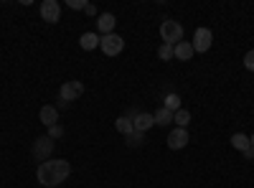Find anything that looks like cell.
I'll return each instance as SVG.
<instances>
[{
    "label": "cell",
    "instance_id": "5",
    "mask_svg": "<svg viewBox=\"0 0 254 188\" xmlns=\"http://www.w3.org/2000/svg\"><path fill=\"white\" fill-rule=\"evenodd\" d=\"M211 44H214V33H211L208 28H198L193 33V41H190V46H193V51L198 54H206L211 49Z\"/></svg>",
    "mask_w": 254,
    "mask_h": 188
},
{
    "label": "cell",
    "instance_id": "1",
    "mask_svg": "<svg viewBox=\"0 0 254 188\" xmlns=\"http://www.w3.org/2000/svg\"><path fill=\"white\" fill-rule=\"evenodd\" d=\"M71 173V163L69 160H46V163H38V183L46 186V188H54L59 183H64Z\"/></svg>",
    "mask_w": 254,
    "mask_h": 188
},
{
    "label": "cell",
    "instance_id": "10",
    "mask_svg": "<svg viewBox=\"0 0 254 188\" xmlns=\"http://www.w3.org/2000/svg\"><path fill=\"white\" fill-rule=\"evenodd\" d=\"M115 23H117V18L112 13H102L97 18V28L102 31V36H107V33H115Z\"/></svg>",
    "mask_w": 254,
    "mask_h": 188
},
{
    "label": "cell",
    "instance_id": "7",
    "mask_svg": "<svg viewBox=\"0 0 254 188\" xmlns=\"http://www.w3.org/2000/svg\"><path fill=\"white\" fill-rule=\"evenodd\" d=\"M41 18H44L46 23H59L61 5L56 3V0H44V3H41Z\"/></svg>",
    "mask_w": 254,
    "mask_h": 188
},
{
    "label": "cell",
    "instance_id": "13",
    "mask_svg": "<svg viewBox=\"0 0 254 188\" xmlns=\"http://www.w3.org/2000/svg\"><path fill=\"white\" fill-rule=\"evenodd\" d=\"M115 127H117V132H122L125 137L135 132V125H132V120H130V117H125V115H122V117H117Z\"/></svg>",
    "mask_w": 254,
    "mask_h": 188
},
{
    "label": "cell",
    "instance_id": "2",
    "mask_svg": "<svg viewBox=\"0 0 254 188\" xmlns=\"http://www.w3.org/2000/svg\"><path fill=\"white\" fill-rule=\"evenodd\" d=\"M160 36H163V44H171V46H176V44H181L183 41V26L178 23V20H163L160 23Z\"/></svg>",
    "mask_w": 254,
    "mask_h": 188
},
{
    "label": "cell",
    "instance_id": "14",
    "mask_svg": "<svg viewBox=\"0 0 254 188\" xmlns=\"http://www.w3.org/2000/svg\"><path fill=\"white\" fill-rule=\"evenodd\" d=\"M79 46H81L84 51L97 49V46H99V36H97V33H84V36L79 38Z\"/></svg>",
    "mask_w": 254,
    "mask_h": 188
},
{
    "label": "cell",
    "instance_id": "20",
    "mask_svg": "<svg viewBox=\"0 0 254 188\" xmlns=\"http://www.w3.org/2000/svg\"><path fill=\"white\" fill-rule=\"evenodd\" d=\"M125 140H127L130 148H140V145H142V132H132V135H127Z\"/></svg>",
    "mask_w": 254,
    "mask_h": 188
},
{
    "label": "cell",
    "instance_id": "18",
    "mask_svg": "<svg viewBox=\"0 0 254 188\" xmlns=\"http://www.w3.org/2000/svg\"><path fill=\"white\" fill-rule=\"evenodd\" d=\"M163 107L171 110V112H178V110H181V97H178V94H168V97L163 99Z\"/></svg>",
    "mask_w": 254,
    "mask_h": 188
},
{
    "label": "cell",
    "instance_id": "22",
    "mask_svg": "<svg viewBox=\"0 0 254 188\" xmlns=\"http://www.w3.org/2000/svg\"><path fill=\"white\" fill-rule=\"evenodd\" d=\"M66 5L74 8V10H84V8H87V3H84V0H66Z\"/></svg>",
    "mask_w": 254,
    "mask_h": 188
},
{
    "label": "cell",
    "instance_id": "4",
    "mask_svg": "<svg viewBox=\"0 0 254 188\" xmlns=\"http://www.w3.org/2000/svg\"><path fill=\"white\" fill-rule=\"evenodd\" d=\"M51 153H54V140H51L49 135L38 137V140L33 142V158H36L38 163H46V160H51Z\"/></svg>",
    "mask_w": 254,
    "mask_h": 188
},
{
    "label": "cell",
    "instance_id": "23",
    "mask_svg": "<svg viewBox=\"0 0 254 188\" xmlns=\"http://www.w3.org/2000/svg\"><path fill=\"white\" fill-rule=\"evenodd\" d=\"M244 66H247L249 71H254V51H247V56H244Z\"/></svg>",
    "mask_w": 254,
    "mask_h": 188
},
{
    "label": "cell",
    "instance_id": "11",
    "mask_svg": "<svg viewBox=\"0 0 254 188\" xmlns=\"http://www.w3.org/2000/svg\"><path fill=\"white\" fill-rule=\"evenodd\" d=\"M38 117H41V122H44L46 127H54V125H59V110H56V107H51V104L41 107Z\"/></svg>",
    "mask_w": 254,
    "mask_h": 188
},
{
    "label": "cell",
    "instance_id": "26",
    "mask_svg": "<svg viewBox=\"0 0 254 188\" xmlns=\"http://www.w3.org/2000/svg\"><path fill=\"white\" fill-rule=\"evenodd\" d=\"M249 145H252V148H254V135H252V137H249Z\"/></svg>",
    "mask_w": 254,
    "mask_h": 188
},
{
    "label": "cell",
    "instance_id": "16",
    "mask_svg": "<svg viewBox=\"0 0 254 188\" xmlns=\"http://www.w3.org/2000/svg\"><path fill=\"white\" fill-rule=\"evenodd\" d=\"M231 148H237V150H249L252 148V145H249V137L247 135H242V132H234V135H231Z\"/></svg>",
    "mask_w": 254,
    "mask_h": 188
},
{
    "label": "cell",
    "instance_id": "3",
    "mask_svg": "<svg viewBox=\"0 0 254 188\" xmlns=\"http://www.w3.org/2000/svg\"><path fill=\"white\" fill-rule=\"evenodd\" d=\"M99 49L104 51V56H117V54H122V49H125V41H122V36H117V33H107V36L99 38Z\"/></svg>",
    "mask_w": 254,
    "mask_h": 188
},
{
    "label": "cell",
    "instance_id": "17",
    "mask_svg": "<svg viewBox=\"0 0 254 188\" xmlns=\"http://www.w3.org/2000/svg\"><path fill=\"white\" fill-rule=\"evenodd\" d=\"M173 122L178 125V127H188V122H190V112L181 107L178 112H173Z\"/></svg>",
    "mask_w": 254,
    "mask_h": 188
},
{
    "label": "cell",
    "instance_id": "24",
    "mask_svg": "<svg viewBox=\"0 0 254 188\" xmlns=\"http://www.w3.org/2000/svg\"><path fill=\"white\" fill-rule=\"evenodd\" d=\"M84 10H87V15H97V8L92 3H87V8H84Z\"/></svg>",
    "mask_w": 254,
    "mask_h": 188
},
{
    "label": "cell",
    "instance_id": "12",
    "mask_svg": "<svg viewBox=\"0 0 254 188\" xmlns=\"http://www.w3.org/2000/svg\"><path fill=\"white\" fill-rule=\"evenodd\" d=\"M173 49H176V59H178V61H190V56L196 54L193 46H190L188 41H181V44H176Z\"/></svg>",
    "mask_w": 254,
    "mask_h": 188
},
{
    "label": "cell",
    "instance_id": "19",
    "mask_svg": "<svg viewBox=\"0 0 254 188\" xmlns=\"http://www.w3.org/2000/svg\"><path fill=\"white\" fill-rule=\"evenodd\" d=\"M158 56H160V61H171V59H176V49L171 44H163L158 49Z\"/></svg>",
    "mask_w": 254,
    "mask_h": 188
},
{
    "label": "cell",
    "instance_id": "6",
    "mask_svg": "<svg viewBox=\"0 0 254 188\" xmlns=\"http://www.w3.org/2000/svg\"><path fill=\"white\" fill-rule=\"evenodd\" d=\"M84 94V84L81 81H64V87H61V92H59V97L64 99V102H74V99H79Z\"/></svg>",
    "mask_w": 254,
    "mask_h": 188
},
{
    "label": "cell",
    "instance_id": "8",
    "mask_svg": "<svg viewBox=\"0 0 254 188\" xmlns=\"http://www.w3.org/2000/svg\"><path fill=\"white\" fill-rule=\"evenodd\" d=\"M188 145V130L186 127H176L171 135H168V148L171 150H181Z\"/></svg>",
    "mask_w": 254,
    "mask_h": 188
},
{
    "label": "cell",
    "instance_id": "21",
    "mask_svg": "<svg viewBox=\"0 0 254 188\" xmlns=\"http://www.w3.org/2000/svg\"><path fill=\"white\" fill-rule=\"evenodd\" d=\"M61 135H64L61 125H54V127H49V137H51V140H56V137H61Z\"/></svg>",
    "mask_w": 254,
    "mask_h": 188
},
{
    "label": "cell",
    "instance_id": "25",
    "mask_svg": "<svg viewBox=\"0 0 254 188\" xmlns=\"http://www.w3.org/2000/svg\"><path fill=\"white\" fill-rule=\"evenodd\" d=\"M244 158H247V160H252V158H254V148H249V150H244Z\"/></svg>",
    "mask_w": 254,
    "mask_h": 188
},
{
    "label": "cell",
    "instance_id": "9",
    "mask_svg": "<svg viewBox=\"0 0 254 188\" xmlns=\"http://www.w3.org/2000/svg\"><path fill=\"white\" fill-rule=\"evenodd\" d=\"M132 125H135V132H147L150 127H155V117L150 115V112H140L135 120H132Z\"/></svg>",
    "mask_w": 254,
    "mask_h": 188
},
{
    "label": "cell",
    "instance_id": "15",
    "mask_svg": "<svg viewBox=\"0 0 254 188\" xmlns=\"http://www.w3.org/2000/svg\"><path fill=\"white\" fill-rule=\"evenodd\" d=\"M153 117H155V125H160V127H168V125L173 122V112H171V110H165V107H160Z\"/></svg>",
    "mask_w": 254,
    "mask_h": 188
}]
</instances>
